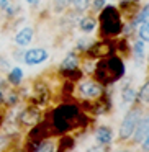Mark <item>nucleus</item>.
I'll list each match as a JSON object with an SVG mask.
<instances>
[{
	"label": "nucleus",
	"instance_id": "5701e85b",
	"mask_svg": "<svg viewBox=\"0 0 149 152\" xmlns=\"http://www.w3.org/2000/svg\"><path fill=\"white\" fill-rule=\"evenodd\" d=\"M34 152H54V144L51 141H43L34 149Z\"/></svg>",
	"mask_w": 149,
	"mask_h": 152
},
{
	"label": "nucleus",
	"instance_id": "2f4dec72",
	"mask_svg": "<svg viewBox=\"0 0 149 152\" xmlns=\"http://www.w3.org/2000/svg\"><path fill=\"white\" fill-rule=\"evenodd\" d=\"M26 2L30 5H38V4H40V0H26Z\"/></svg>",
	"mask_w": 149,
	"mask_h": 152
},
{
	"label": "nucleus",
	"instance_id": "393cba45",
	"mask_svg": "<svg viewBox=\"0 0 149 152\" xmlns=\"http://www.w3.org/2000/svg\"><path fill=\"white\" fill-rule=\"evenodd\" d=\"M54 2V7H56V10L57 12H61V10H64V8L69 5V2L67 0H53Z\"/></svg>",
	"mask_w": 149,
	"mask_h": 152
},
{
	"label": "nucleus",
	"instance_id": "ddd939ff",
	"mask_svg": "<svg viewBox=\"0 0 149 152\" xmlns=\"http://www.w3.org/2000/svg\"><path fill=\"white\" fill-rule=\"evenodd\" d=\"M77 66H79V57H77L74 53H70V54H67L66 59L62 61V64H61V69H62V70L77 69Z\"/></svg>",
	"mask_w": 149,
	"mask_h": 152
},
{
	"label": "nucleus",
	"instance_id": "f03ea898",
	"mask_svg": "<svg viewBox=\"0 0 149 152\" xmlns=\"http://www.w3.org/2000/svg\"><path fill=\"white\" fill-rule=\"evenodd\" d=\"M123 75H125V64L121 62L120 57L110 56L106 59H102L95 67V79L102 85L118 82Z\"/></svg>",
	"mask_w": 149,
	"mask_h": 152
},
{
	"label": "nucleus",
	"instance_id": "1a4fd4ad",
	"mask_svg": "<svg viewBox=\"0 0 149 152\" xmlns=\"http://www.w3.org/2000/svg\"><path fill=\"white\" fill-rule=\"evenodd\" d=\"M148 134H149V116H144V118H139L131 137L134 139V142H141Z\"/></svg>",
	"mask_w": 149,
	"mask_h": 152
},
{
	"label": "nucleus",
	"instance_id": "72a5a7b5",
	"mask_svg": "<svg viewBox=\"0 0 149 152\" xmlns=\"http://www.w3.org/2000/svg\"><path fill=\"white\" fill-rule=\"evenodd\" d=\"M2 121H4V116H2V113H0V124H2Z\"/></svg>",
	"mask_w": 149,
	"mask_h": 152
},
{
	"label": "nucleus",
	"instance_id": "7ed1b4c3",
	"mask_svg": "<svg viewBox=\"0 0 149 152\" xmlns=\"http://www.w3.org/2000/svg\"><path fill=\"white\" fill-rule=\"evenodd\" d=\"M123 30L121 17H120L118 8L112 7H103L100 13V31L103 36H116Z\"/></svg>",
	"mask_w": 149,
	"mask_h": 152
},
{
	"label": "nucleus",
	"instance_id": "412c9836",
	"mask_svg": "<svg viewBox=\"0 0 149 152\" xmlns=\"http://www.w3.org/2000/svg\"><path fill=\"white\" fill-rule=\"evenodd\" d=\"M136 95H138V93H136L131 87H126V88L123 90V102L125 103H133L136 100Z\"/></svg>",
	"mask_w": 149,
	"mask_h": 152
},
{
	"label": "nucleus",
	"instance_id": "473e14b6",
	"mask_svg": "<svg viewBox=\"0 0 149 152\" xmlns=\"http://www.w3.org/2000/svg\"><path fill=\"white\" fill-rule=\"evenodd\" d=\"M8 4V0H0V7H5Z\"/></svg>",
	"mask_w": 149,
	"mask_h": 152
},
{
	"label": "nucleus",
	"instance_id": "bb28decb",
	"mask_svg": "<svg viewBox=\"0 0 149 152\" xmlns=\"http://www.w3.org/2000/svg\"><path fill=\"white\" fill-rule=\"evenodd\" d=\"M103 7H105V0H93V10L95 12H100Z\"/></svg>",
	"mask_w": 149,
	"mask_h": 152
},
{
	"label": "nucleus",
	"instance_id": "2eb2a0df",
	"mask_svg": "<svg viewBox=\"0 0 149 152\" xmlns=\"http://www.w3.org/2000/svg\"><path fill=\"white\" fill-rule=\"evenodd\" d=\"M48 96H49V92H48L46 85H43V83H36V87H34V98L38 100V103L48 102Z\"/></svg>",
	"mask_w": 149,
	"mask_h": 152
},
{
	"label": "nucleus",
	"instance_id": "c85d7f7f",
	"mask_svg": "<svg viewBox=\"0 0 149 152\" xmlns=\"http://www.w3.org/2000/svg\"><path fill=\"white\" fill-rule=\"evenodd\" d=\"M5 83L0 80V103H4V95H5Z\"/></svg>",
	"mask_w": 149,
	"mask_h": 152
},
{
	"label": "nucleus",
	"instance_id": "cd10ccee",
	"mask_svg": "<svg viewBox=\"0 0 149 152\" xmlns=\"http://www.w3.org/2000/svg\"><path fill=\"white\" fill-rule=\"evenodd\" d=\"M87 152H106V149H105V145H95V147H90Z\"/></svg>",
	"mask_w": 149,
	"mask_h": 152
},
{
	"label": "nucleus",
	"instance_id": "f8f14e48",
	"mask_svg": "<svg viewBox=\"0 0 149 152\" xmlns=\"http://www.w3.org/2000/svg\"><path fill=\"white\" fill-rule=\"evenodd\" d=\"M31 39H33V30H31V28H23V30H20L17 33V36H15V43H17L18 46H26Z\"/></svg>",
	"mask_w": 149,
	"mask_h": 152
},
{
	"label": "nucleus",
	"instance_id": "a878e982",
	"mask_svg": "<svg viewBox=\"0 0 149 152\" xmlns=\"http://www.w3.org/2000/svg\"><path fill=\"white\" fill-rule=\"evenodd\" d=\"M72 5L77 8V10H84V8L89 5V0H74Z\"/></svg>",
	"mask_w": 149,
	"mask_h": 152
},
{
	"label": "nucleus",
	"instance_id": "6e6552de",
	"mask_svg": "<svg viewBox=\"0 0 149 152\" xmlns=\"http://www.w3.org/2000/svg\"><path fill=\"white\" fill-rule=\"evenodd\" d=\"M46 59H48V51L43 49V48H34V49L26 51V54H25V62L30 64V66L41 64Z\"/></svg>",
	"mask_w": 149,
	"mask_h": 152
},
{
	"label": "nucleus",
	"instance_id": "dca6fc26",
	"mask_svg": "<svg viewBox=\"0 0 149 152\" xmlns=\"http://www.w3.org/2000/svg\"><path fill=\"white\" fill-rule=\"evenodd\" d=\"M79 26H80V30H82L84 33H90V31L97 26V21L93 20L92 17H84L82 20H80Z\"/></svg>",
	"mask_w": 149,
	"mask_h": 152
},
{
	"label": "nucleus",
	"instance_id": "aec40b11",
	"mask_svg": "<svg viewBox=\"0 0 149 152\" xmlns=\"http://www.w3.org/2000/svg\"><path fill=\"white\" fill-rule=\"evenodd\" d=\"M72 147H74V139L64 137V139H61V144H59V149H57V152H69Z\"/></svg>",
	"mask_w": 149,
	"mask_h": 152
},
{
	"label": "nucleus",
	"instance_id": "4be33fe9",
	"mask_svg": "<svg viewBox=\"0 0 149 152\" xmlns=\"http://www.w3.org/2000/svg\"><path fill=\"white\" fill-rule=\"evenodd\" d=\"M139 39L144 41V43H149V21L142 23L139 28Z\"/></svg>",
	"mask_w": 149,
	"mask_h": 152
},
{
	"label": "nucleus",
	"instance_id": "9d476101",
	"mask_svg": "<svg viewBox=\"0 0 149 152\" xmlns=\"http://www.w3.org/2000/svg\"><path fill=\"white\" fill-rule=\"evenodd\" d=\"M38 121H40V111H38L36 108H33V106H30V108L23 110V111L20 113V123L21 124L34 126Z\"/></svg>",
	"mask_w": 149,
	"mask_h": 152
},
{
	"label": "nucleus",
	"instance_id": "423d86ee",
	"mask_svg": "<svg viewBox=\"0 0 149 152\" xmlns=\"http://www.w3.org/2000/svg\"><path fill=\"white\" fill-rule=\"evenodd\" d=\"M103 88L102 83L93 82V80H87V82H82L79 87V93L82 95V98H98L102 95Z\"/></svg>",
	"mask_w": 149,
	"mask_h": 152
},
{
	"label": "nucleus",
	"instance_id": "39448f33",
	"mask_svg": "<svg viewBox=\"0 0 149 152\" xmlns=\"http://www.w3.org/2000/svg\"><path fill=\"white\" fill-rule=\"evenodd\" d=\"M48 136H49V126L48 124H34V128L31 129L30 131V134H28V149H31V151H33V149H36L38 145L41 144V142L44 141V139L48 137Z\"/></svg>",
	"mask_w": 149,
	"mask_h": 152
},
{
	"label": "nucleus",
	"instance_id": "4468645a",
	"mask_svg": "<svg viewBox=\"0 0 149 152\" xmlns=\"http://www.w3.org/2000/svg\"><path fill=\"white\" fill-rule=\"evenodd\" d=\"M146 21H149V4L144 5L141 10H138L134 20H133V25L138 26V25H142V23H146Z\"/></svg>",
	"mask_w": 149,
	"mask_h": 152
},
{
	"label": "nucleus",
	"instance_id": "7c9ffc66",
	"mask_svg": "<svg viewBox=\"0 0 149 152\" xmlns=\"http://www.w3.org/2000/svg\"><path fill=\"white\" fill-rule=\"evenodd\" d=\"M5 144H7V141H5V137H4V136H0V149L4 147Z\"/></svg>",
	"mask_w": 149,
	"mask_h": 152
},
{
	"label": "nucleus",
	"instance_id": "a211bd4d",
	"mask_svg": "<svg viewBox=\"0 0 149 152\" xmlns=\"http://www.w3.org/2000/svg\"><path fill=\"white\" fill-rule=\"evenodd\" d=\"M21 79H23V70H21L20 67H15V69L8 74V82L10 83H15V85H17V83L21 82Z\"/></svg>",
	"mask_w": 149,
	"mask_h": 152
},
{
	"label": "nucleus",
	"instance_id": "f257e3e1",
	"mask_svg": "<svg viewBox=\"0 0 149 152\" xmlns=\"http://www.w3.org/2000/svg\"><path fill=\"white\" fill-rule=\"evenodd\" d=\"M87 123V118L79 111L76 105H61L53 111L54 132H67L70 129Z\"/></svg>",
	"mask_w": 149,
	"mask_h": 152
},
{
	"label": "nucleus",
	"instance_id": "9b49d317",
	"mask_svg": "<svg viewBox=\"0 0 149 152\" xmlns=\"http://www.w3.org/2000/svg\"><path fill=\"white\" fill-rule=\"evenodd\" d=\"M112 137H113L112 129L106 128V126H100L95 132V139L98 141L100 145H108L110 142H112Z\"/></svg>",
	"mask_w": 149,
	"mask_h": 152
},
{
	"label": "nucleus",
	"instance_id": "20e7f679",
	"mask_svg": "<svg viewBox=\"0 0 149 152\" xmlns=\"http://www.w3.org/2000/svg\"><path fill=\"white\" fill-rule=\"evenodd\" d=\"M141 115H142V111H141L139 106H134V108H131L126 113L125 119H123L121 126H120V139H121V141H126V139H129L133 136Z\"/></svg>",
	"mask_w": 149,
	"mask_h": 152
},
{
	"label": "nucleus",
	"instance_id": "c756f323",
	"mask_svg": "<svg viewBox=\"0 0 149 152\" xmlns=\"http://www.w3.org/2000/svg\"><path fill=\"white\" fill-rule=\"evenodd\" d=\"M141 144H142V149H144L146 152H149V134H148V136H146V137L141 141Z\"/></svg>",
	"mask_w": 149,
	"mask_h": 152
},
{
	"label": "nucleus",
	"instance_id": "b1692460",
	"mask_svg": "<svg viewBox=\"0 0 149 152\" xmlns=\"http://www.w3.org/2000/svg\"><path fill=\"white\" fill-rule=\"evenodd\" d=\"M64 77H67L69 80H79L80 77H82V72L77 69H69V70H62Z\"/></svg>",
	"mask_w": 149,
	"mask_h": 152
},
{
	"label": "nucleus",
	"instance_id": "0eeeda50",
	"mask_svg": "<svg viewBox=\"0 0 149 152\" xmlns=\"http://www.w3.org/2000/svg\"><path fill=\"white\" fill-rule=\"evenodd\" d=\"M113 49H115V46H113L112 43H108V41H102V43H97L93 44V46L89 48V54L92 57H97V59H103V57H110L113 54Z\"/></svg>",
	"mask_w": 149,
	"mask_h": 152
},
{
	"label": "nucleus",
	"instance_id": "e433bc0d",
	"mask_svg": "<svg viewBox=\"0 0 149 152\" xmlns=\"http://www.w3.org/2000/svg\"><path fill=\"white\" fill-rule=\"evenodd\" d=\"M133 2H136V0H133Z\"/></svg>",
	"mask_w": 149,
	"mask_h": 152
},
{
	"label": "nucleus",
	"instance_id": "c9c22d12",
	"mask_svg": "<svg viewBox=\"0 0 149 152\" xmlns=\"http://www.w3.org/2000/svg\"><path fill=\"white\" fill-rule=\"evenodd\" d=\"M118 152H128V151H118Z\"/></svg>",
	"mask_w": 149,
	"mask_h": 152
},
{
	"label": "nucleus",
	"instance_id": "f704fd0d",
	"mask_svg": "<svg viewBox=\"0 0 149 152\" xmlns=\"http://www.w3.org/2000/svg\"><path fill=\"white\" fill-rule=\"evenodd\" d=\"M67 2H69V5H70V4H72V2H74V0H67Z\"/></svg>",
	"mask_w": 149,
	"mask_h": 152
},
{
	"label": "nucleus",
	"instance_id": "6ab92c4d",
	"mask_svg": "<svg viewBox=\"0 0 149 152\" xmlns=\"http://www.w3.org/2000/svg\"><path fill=\"white\" fill-rule=\"evenodd\" d=\"M133 53H134L136 59L141 61L142 57H144V41H141V39L136 41V43L133 44Z\"/></svg>",
	"mask_w": 149,
	"mask_h": 152
},
{
	"label": "nucleus",
	"instance_id": "f3484780",
	"mask_svg": "<svg viewBox=\"0 0 149 152\" xmlns=\"http://www.w3.org/2000/svg\"><path fill=\"white\" fill-rule=\"evenodd\" d=\"M136 96H138V100L142 105H148L149 103V79L144 82V85L141 87V90H139V93Z\"/></svg>",
	"mask_w": 149,
	"mask_h": 152
}]
</instances>
